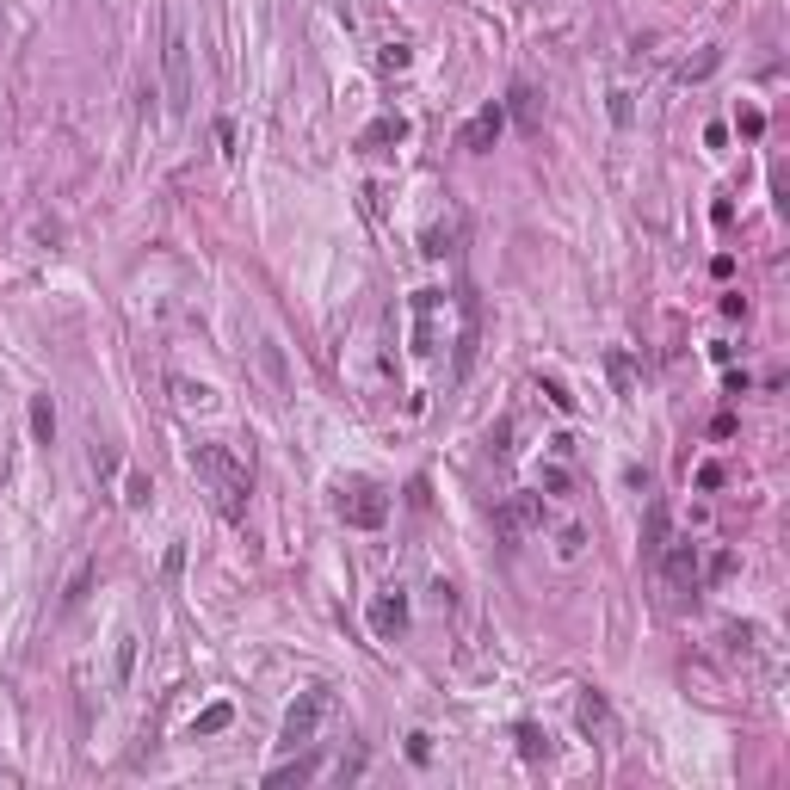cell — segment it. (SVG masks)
<instances>
[{"instance_id":"3","label":"cell","mask_w":790,"mask_h":790,"mask_svg":"<svg viewBox=\"0 0 790 790\" xmlns=\"http://www.w3.org/2000/svg\"><path fill=\"white\" fill-rule=\"evenodd\" d=\"M334 716V692L328 686H309V692H297V704L284 710V729H278V741L284 747H315V735H321V723Z\"/></svg>"},{"instance_id":"5","label":"cell","mask_w":790,"mask_h":790,"mask_svg":"<svg viewBox=\"0 0 790 790\" xmlns=\"http://www.w3.org/2000/svg\"><path fill=\"white\" fill-rule=\"evenodd\" d=\"M340 519L352 525V531H377L383 519H389V494L383 488H371V482H352V488H340Z\"/></svg>"},{"instance_id":"2","label":"cell","mask_w":790,"mask_h":790,"mask_svg":"<svg viewBox=\"0 0 790 790\" xmlns=\"http://www.w3.org/2000/svg\"><path fill=\"white\" fill-rule=\"evenodd\" d=\"M161 75H167V112L186 118L192 112V38L179 25V13H167L161 25Z\"/></svg>"},{"instance_id":"8","label":"cell","mask_w":790,"mask_h":790,"mask_svg":"<svg viewBox=\"0 0 790 790\" xmlns=\"http://www.w3.org/2000/svg\"><path fill=\"white\" fill-rule=\"evenodd\" d=\"M408 630V593L402 587H383L377 599H371V636L377 642H395Z\"/></svg>"},{"instance_id":"21","label":"cell","mask_w":790,"mask_h":790,"mask_svg":"<svg viewBox=\"0 0 790 790\" xmlns=\"http://www.w3.org/2000/svg\"><path fill=\"white\" fill-rule=\"evenodd\" d=\"M408 760H414V766L433 760V735H426V729H414V735H408Z\"/></svg>"},{"instance_id":"14","label":"cell","mask_w":790,"mask_h":790,"mask_svg":"<svg viewBox=\"0 0 790 790\" xmlns=\"http://www.w3.org/2000/svg\"><path fill=\"white\" fill-rule=\"evenodd\" d=\"M537 488H544V494H568V488H574V476H568V457H556V463H537Z\"/></svg>"},{"instance_id":"23","label":"cell","mask_w":790,"mask_h":790,"mask_svg":"<svg viewBox=\"0 0 790 790\" xmlns=\"http://www.w3.org/2000/svg\"><path fill=\"white\" fill-rule=\"evenodd\" d=\"M661 544H667V513L649 507V550H661Z\"/></svg>"},{"instance_id":"1","label":"cell","mask_w":790,"mask_h":790,"mask_svg":"<svg viewBox=\"0 0 790 790\" xmlns=\"http://www.w3.org/2000/svg\"><path fill=\"white\" fill-rule=\"evenodd\" d=\"M186 470H192V482H198L210 500H217L229 519L247 507V494H254V476H247V463H241L229 445H192V451H186Z\"/></svg>"},{"instance_id":"20","label":"cell","mask_w":790,"mask_h":790,"mask_svg":"<svg viewBox=\"0 0 790 790\" xmlns=\"http://www.w3.org/2000/svg\"><path fill=\"white\" fill-rule=\"evenodd\" d=\"M451 241H457V223H445V229H426V254H451Z\"/></svg>"},{"instance_id":"11","label":"cell","mask_w":790,"mask_h":790,"mask_svg":"<svg viewBox=\"0 0 790 790\" xmlns=\"http://www.w3.org/2000/svg\"><path fill=\"white\" fill-rule=\"evenodd\" d=\"M315 772H321V753H309V747H303L297 760L272 766V772H266V784H303V778H315Z\"/></svg>"},{"instance_id":"25","label":"cell","mask_w":790,"mask_h":790,"mask_svg":"<svg viewBox=\"0 0 790 790\" xmlns=\"http://www.w3.org/2000/svg\"><path fill=\"white\" fill-rule=\"evenodd\" d=\"M735 124H741V136H760V130H766V118L753 112V105H747V112H735Z\"/></svg>"},{"instance_id":"15","label":"cell","mask_w":790,"mask_h":790,"mask_svg":"<svg viewBox=\"0 0 790 790\" xmlns=\"http://www.w3.org/2000/svg\"><path fill=\"white\" fill-rule=\"evenodd\" d=\"M402 136H408V124H402V118H377L365 136H358V149H377V142H402Z\"/></svg>"},{"instance_id":"10","label":"cell","mask_w":790,"mask_h":790,"mask_svg":"<svg viewBox=\"0 0 790 790\" xmlns=\"http://www.w3.org/2000/svg\"><path fill=\"white\" fill-rule=\"evenodd\" d=\"M574 723H581L587 735H599V741H612V735H618V723H612V704H605V692H581V704H574Z\"/></svg>"},{"instance_id":"18","label":"cell","mask_w":790,"mask_h":790,"mask_svg":"<svg viewBox=\"0 0 790 790\" xmlns=\"http://www.w3.org/2000/svg\"><path fill=\"white\" fill-rule=\"evenodd\" d=\"M377 62L389 68V75H402V68L414 62V50H408V44H383V56H377Z\"/></svg>"},{"instance_id":"22","label":"cell","mask_w":790,"mask_h":790,"mask_svg":"<svg viewBox=\"0 0 790 790\" xmlns=\"http://www.w3.org/2000/svg\"><path fill=\"white\" fill-rule=\"evenodd\" d=\"M179 389V402H186V408H210V389L204 383H173Z\"/></svg>"},{"instance_id":"17","label":"cell","mask_w":790,"mask_h":790,"mask_svg":"<svg viewBox=\"0 0 790 790\" xmlns=\"http://www.w3.org/2000/svg\"><path fill=\"white\" fill-rule=\"evenodd\" d=\"M235 723V710L229 704H210V710H198V723H192V735H223Z\"/></svg>"},{"instance_id":"7","label":"cell","mask_w":790,"mask_h":790,"mask_svg":"<svg viewBox=\"0 0 790 790\" xmlns=\"http://www.w3.org/2000/svg\"><path fill=\"white\" fill-rule=\"evenodd\" d=\"M661 574L673 587H698V574H704V544H692V537H679V544H661Z\"/></svg>"},{"instance_id":"26","label":"cell","mask_w":790,"mask_h":790,"mask_svg":"<svg viewBox=\"0 0 790 790\" xmlns=\"http://www.w3.org/2000/svg\"><path fill=\"white\" fill-rule=\"evenodd\" d=\"M544 395H550V402H556V408H562V414H574V395H568V389H562V383H544Z\"/></svg>"},{"instance_id":"24","label":"cell","mask_w":790,"mask_h":790,"mask_svg":"<svg viewBox=\"0 0 790 790\" xmlns=\"http://www.w3.org/2000/svg\"><path fill=\"white\" fill-rule=\"evenodd\" d=\"M710 68H716V50H704L698 62H686V68H679V81H698V75H710Z\"/></svg>"},{"instance_id":"4","label":"cell","mask_w":790,"mask_h":790,"mask_svg":"<svg viewBox=\"0 0 790 790\" xmlns=\"http://www.w3.org/2000/svg\"><path fill=\"white\" fill-rule=\"evenodd\" d=\"M408 309H414V334H408L414 352L433 358V352L445 346V334H451V297H445V291H414Z\"/></svg>"},{"instance_id":"12","label":"cell","mask_w":790,"mask_h":790,"mask_svg":"<svg viewBox=\"0 0 790 790\" xmlns=\"http://www.w3.org/2000/svg\"><path fill=\"white\" fill-rule=\"evenodd\" d=\"M31 439L56 445V408H50V395H31Z\"/></svg>"},{"instance_id":"6","label":"cell","mask_w":790,"mask_h":790,"mask_svg":"<svg viewBox=\"0 0 790 790\" xmlns=\"http://www.w3.org/2000/svg\"><path fill=\"white\" fill-rule=\"evenodd\" d=\"M494 531L500 537H531V531H544V494H513V500H500L494 507Z\"/></svg>"},{"instance_id":"13","label":"cell","mask_w":790,"mask_h":790,"mask_svg":"<svg viewBox=\"0 0 790 790\" xmlns=\"http://www.w3.org/2000/svg\"><path fill=\"white\" fill-rule=\"evenodd\" d=\"M587 556V525H562L556 531V562H581Z\"/></svg>"},{"instance_id":"16","label":"cell","mask_w":790,"mask_h":790,"mask_svg":"<svg viewBox=\"0 0 790 790\" xmlns=\"http://www.w3.org/2000/svg\"><path fill=\"white\" fill-rule=\"evenodd\" d=\"M513 735H519V753H525V760H550V735L537 729V723H519Z\"/></svg>"},{"instance_id":"19","label":"cell","mask_w":790,"mask_h":790,"mask_svg":"<svg viewBox=\"0 0 790 790\" xmlns=\"http://www.w3.org/2000/svg\"><path fill=\"white\" fill-rule=\"evenodd\" d=\"M149 494H155L149 476H130V482H124V507H149Z\"/></svg>"},{"instance_id":"9","label":"cell","mask_w":790,"mask_h":790,"mask_svg":"<svg viewBox=\"0 0 790 790\" xmlns=\"http://www.w3.org/2000/svg\"><path fill=\"white\" fill-rule=\"evenodd\" d=\"M500 130H507V105H482V112L470 118V124H463V136H457V149H470V155H482V149H494V136Z\"/></svg>"}]
</instances>
